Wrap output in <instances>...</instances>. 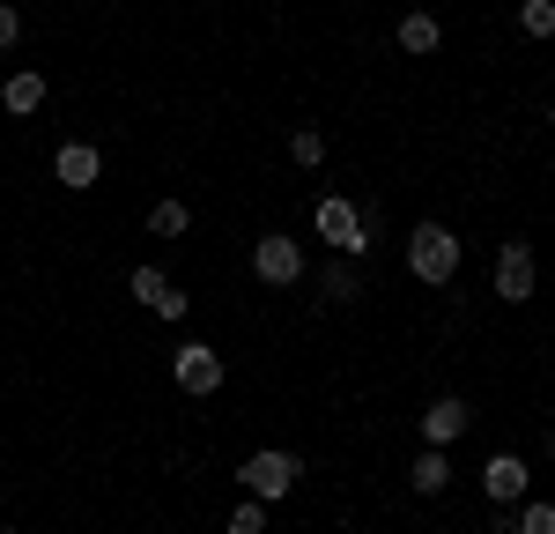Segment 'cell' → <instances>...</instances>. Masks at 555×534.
<instances>
[{"instance_id": "obj_22", "label": "cell", "mask_w": 555, "mask_h": 534, "mask_svg": "<svg viewBox=\"0 0 555 534\" xmlns=\"http://www.w3.org/2000/svg\"><path fill=\"white\" fill-rule=\"evenodd\" d=\"M548 119H555V104H548Z\"/></svg>"}, {"instance_id": "obj_13", "label": "cell", "mask_w": 555, "mask_h": 534, "mask_svg": "<svg viewBox=\"0 0 555 534\" xmlns=\"http://www.w3.org/2000/svg\"><path fill=\"white\" fill-rule=\"evenodd\" d=\"M408 483L423 490V497H444V483H452V460H444V445H423V453H415Z\"/></svg>"}, {"instance_id": "obj_19", "label": "cell", "mask_w": 555, "mask_h": 534, "mask_svg": "<svg viewBox=\"0 0 555 534\" xmlns=\"http://www.w3.org/2000/svg\"><path fill=\"white\" fill-rule=\"evenodd\" d=\"M222 534H267V505H259V497H253V505H237Z\"/></svg>"}, {"instance_id": "obj_6", "label": "cell", "mask_w": 555, "mask_h": 534, "mask_svg": "<svg viewBox=\"0 0 555 534\" xmlns=\"http://www.w3.org/2000/svg\"><path fill=\"white\" fill-rule=\"evenodd\" d=\"M533 282H541L533 245H526V238H512V245L496 253V297H504V305H526V297H533Z\"/></svg>"}, {"instance_id": "obj_5", "label": "cell", "mask_w": 555, "mask_h": 534, "mask_svg": "<svg viewBox=\"0 0 555 534\" xmlns=\"http://www.w3.org/2000/svg\"><path fill=\"white\" fill-rule=\"evenodd\" d=\"M171 379H178V394L208 400L215 386H222V356H215L208 342H178V356H171Z\"/></svg>"}, {"instance_id": "obj_2", "label": "cell", "mask_w": 555, "mask_h": 534, "mask_svg": "<svg viewBox=\"0 0 555 534\" xmlns=\"http://www.w3.org/2000/svg\"><path fill=\"white\" fill-rule=\"evenodd\" d=\"M297 475H304V460L289 445H259V453L237 460V483H245V497H259V505H282V497L297 490Z\"/></svg>"}, {"instance_id": "obj_10", "label": "cell", "mask_w": 555, "mask_h": 534, "mask_svg": "<svg viewBox=\"0 0 555 534\" xmlns=\"http://www.w3.org/2000/svg\"><path fill=\"white\" fill-rule=\"evenodd\" d=\"M38 104H44V75H38V67H23V75H8V82H0V112L30 119Z\"/></svg>"}, {"instance_id": "obj_12", "label": "cell", "mask_w": 555, "mask_h": 534, "mask_svg": "<svg viewBox=\"0 0 555 534\" xmlns=\"http://www.w3.org/2000/svg\"><path fill=\"white\" fill-rule=\"evenodd\" d=\"M356 290H363V260H348V253H334V267L319 275V297H326V305H348Z\"/></svg>"}, {"instance_id": "obj_4", "label": "cell", "mask_w": 555, "mask_h": 534, "mask_svg": "<svg viewBox=\"0 0 555 534\" xmlns=\"http://www.w3.org/2000/svg\"><path fill=\"white\" fill-rule=\"evenodd\" d=\"M253 275L267 282V290H297L304 275H311V260H304V245L289 238V230H267L253 245Z\"/></svg>"}, {"instance_id": "obj_14", "label": "cell", "mask_w": 555, "mask_h": 534, "mask_svg": "<svg viewBox=\"0 0 555 534\" xmlns=\"http://www.w3.org/2000/svg\"><path fill=\"white\" fill-rule=\"evenodd\" d=\"M127 290H133V297H141L149 312H156L164 297H171V275H164V267H133V275H127Z\"/></svg>"}, {"instance_id": "obj_16", "label": "cell", "mask_w": 555, "mask_h": 534, "mask_svg": "<svg viewBox=\"0 0 555 534\" xmlns=\"http://www.w3.org/2000/svg\"><path fill=\"white\" fill-rule=\"evenodd\" d=\"M518 30L526 38H555V0H518Z\"/></svg>"}, {"instance_id": "obj_7", "label": "cell", "mask_w": 555, "mask_h": 534, "mask_svg": "<svg viewBox=\"0 0 555 534\" xmlns=\"http://www.w3.org/2000/svg\"><path fill=\"white\" fill-rule=\"evenodd\" d=\"M52 178H60L67 193H89V186L104 178V156H96L89 141H60V149H52Z\"/></svg>"}, {"instance_id": "obj_20", "label": "cell", "mask_w": 555, "mask_h": 534, "mask_svg": "<svg viewBox=\"0 0 555 534\" xmlns=\"http://www.w3.org/2000/svg\"><path fill=\"white\" fill-rule=\"evenodd\" d=\"M8 44H23V15H15V8L0 0V52H8Z\"/></svg>"}, {"instance_id": "obj_18", "label": "cell", "mask_w": 555, "mask_h": 534, "mask_svg": "<svg viewBox=\"0 0 555 534\" xmlns=\"http://www.w3.org/2000/svg\"><path fill=\"white\" fill-rule=\"evenodd\" d=\"M512 527H518V534H555V505H541V497H533V505H518Z\"/></svg>"}, {"instance_id": "obj_8", "label": "cell", "mask_w": 555, "mask_h": 534, "mask_svg": "<svg viewBox=\"0 0 555 534\" xmlns=\"http://www.w3.org/2000/svg\"><path fill=\"white\" fill-rule=\"evenodd\" d=\"M526 490H533V475H526L518 453H496V460L481 468V497H489V505H526Z\"/></svg>"}, {"instance_id": "obj_9", "label": "cell", "mask_w": 555, "mask_h": 534, "mask_svg": "<svg viewBox=\"0 0 555 534\" xmlns=\"http://www.w3.org/2000/svg\"><path fill=\"white\" fill-rule=\"evenodd\" d=\"M467 423H474V408L460 394L429 400V408H423V445H460V438H467Z\"/></svg>"}, {"instance_id": "obj_3", "label": "cell", "mask_w": 555, "mask_h": 534, "mask_svg": "<svg viewBox=\"0 0 555 534\" xmlns=\"http://www.w3.org/2000/svg\"><path fill=\"white\" fill-rule=\"evenodd\" d=\"M408 267H415V282L444 290L452 267H460V238H452L444 223H415V230H408Z\"/></svg>"}, {"instance_id": "obj_1", "label": "cell", "mask_w": 555, "mask_h": 534, "mask_svg": "<svg viewBox=\"0 0 555 534\" xmlns=\"http://www.w3.org/2000/svg\"><path fill=\"white\" fill-rule=\"evenodd\" d=\"M311 230H319L334 253H348V260H371V245H378V208H356L341 193H326V201L311 208Z\"/></svg>"}, {"instance_id": "obj_21", "label": "cell", "mask_w": 555, "mask_h": 534, "mask_svg": "<svg viewBox=\"0 0 555 534\" xmlns=\"http://www.w3.org/2000/svg\"><path fill=\"white\" fill-rule=\"evenodd\" d=\"M0 534H15V527H0Z\"/></svg>"}, {"instance_id": "obj_11", "label": "cell", "mask_w": 555, "mask_h": 534, "mask_svg": "<svg viewBox=\"0 0 555 534\" xmlns=\"http://www.w3.org/2000/svg\"><path fill=\"white\" fill-rule=\"evenodd\" d=\"M392 38H400V52H437V44H444V23L415 8V15H400V23H392Z\"/></svg>"}, {"instance_id": "obj_17", "label": "cell", "mask_w": 555, "mask_h": 534, "mask_svg": "<svg viewBox=\"0 0 555 534\" xmlns=\"http://www.w3.org/2000/svg\"><path fill=\"white\" fill-rule=\"evenodd\" d=\"M289 156H297V171H319V164H326V134L297 127V134H289Z\"/></svg>"}, {"instance_id": "obj_15", "label": "cell", "mask_w": 555, "mask_h": 534, "mask_svg": "<svg viewBox=\"0 0 555 534\" xmlns=\"http://www.w3.org/2000/svg\"><path fill=\"white\" fill-rule=\"evenodd\" d=\"M149 230H156V238H185V230H193V208H185V201H156V208H149Z\"/></svg>"}]
</instances>
